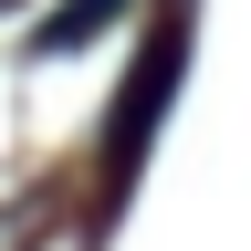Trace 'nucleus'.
<instances>
[{
  "instance_id": "f257e3e1",
  "label": "nucleus",
  "mask_w": 251,
  "mask_h": 251,
  "mask_svg": "<svg viewBox=\"0 0 251 251\" xmlns=\"http://www.w3.org/2000/svg\"><path fill=\"white\" fill-rule=\"evenodd\" d=\"M178 52H188V21L168 11V21H157V42H147V63H136V105L115 115V168L147 147V126L168 115V94H178Z\"/></svg>"
},
{
  "instance_id": "f03ea898",
  "label": "nucleus",
  "mask_w": 251,
  "mask_h": 251,
  "mask_svg": "<svg viewBox=\"0 0 251 251\" xmlns=\"http://www.w3.org/2000/svg\"><path fill=\"white\" fill-rule=\"evenodd\" d=\"M126 11H136V0H74V11H52L42 31H31V52H84L94 31H105V21H126Z\"/></svg>"
}]
</instances>
